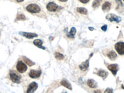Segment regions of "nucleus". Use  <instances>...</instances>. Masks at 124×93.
<instances>
[{
    "label": "nucleus",
    "mask_w": 124,
    "mask_h": 93,
    "mask_svg": "<svg viewBox=\"0 0 124 93\" xmlns=\"http://www.w3.org/2000/svg\"><path fill=\"white\" fill-rule=\"evenodd\" d=\"M111 4L109 2H106L102 6V10L104 12H107L111 9Z\"/></svg>",
    "instance_id": "nucleus-16"
},
{
    "label": "nucleus",
    "mask_w": 124,
    "mask_h": 93,
    "mask_svg": "<svg viewBox=\"0 0 124 93\" xmlns=\"http://www.w3.org/2000/svg\"><path fill=\"white\" fill-rule=\"evenodd\" d=\"M112 92H113V89L109 88H107L104 92V93H112Z\"/></svg>",
    "instance_id": "nucleus-26"
},
{
    "label": "nucleus",
    "mask_w": 124,
    "mask_h": 93,
    "mask_svg": "<svg viewBox=\"0 0 124 93\" xmlns=\"http://www.w3.org/2000/svg\"><path fill=\"white\" fill-rule=\"evenodd\" d=\"M116 3L120 6H123V4L122 2V0H116Z\"/></svg>",
    "instance_id": "nucleus-24"
},
{
    "label": "nucleus",
    "mask_w": 124,
    "mask_h": 93,
    "mask_svg": "<svg viewBox=\"0 0 124 93\" xmlns=\"http://www.w3.org/2000/svg\"><path fill=\"white\" fill-rule=\"evenodd\" d=\"M33 44L36 46L38 48L41 49H43V50H46V48L45 46H42L43 44V42L42 40L40 39H35L34 40Z\"/></svg>",
    "instance_id": "nucleus-13"
},
{
    "label": "nucleus",
    "mask_w": 124,
    "mask_h": 93,
    "mask_svg": "<svg viewBox=\"0 0 124 93\" xmlns=\"http://www.w3.org/2000/svg\"><path fill=\"white\" fill-rule=\"evenodd\" d=\"M23 61L25 62V63H26L27 65L29 66H33L35 65V63L34 62H33L31 60H30L28 58H27L25 56H23Z\"/></svg>",
    "instance_id": "nucleus-18"
},
{
    "label": "nucleus",
    "mask_w": 124,
    "mask_h": 93,
    "mask_svg": "<svg viewBox=\"0 0 124 93\" xmlns=\"http://www.w3.org/2000/svg\"><path fill=\"white\" fill-rule=\"evenodd\" d=\"M60 84L61 85H62L64 87L67 88L69 90H72V87L71 84L70 83V82L69 81L67 80V79L64 78L61 81Z\"/></svg>",
    "instance_id": "nucleus-11"
},
{
    "label": "nucleus",
    "mask_w": 124,
    "mask_h": 93,
    "mask_svg": "<svg viewBox=\"0 0 124 93\" xmlns=\"http://www.w3.org/2000/svg\"><path fill=\"white\" fill-rule=\"evenodd\" d=\"M26 10L31 13H38L40 11L41 8L38 5L31 4L26 7Z\"/></svg>",
    "instance_id": "nucleus-1"
},
{
    "label": "nucleus",
    "mask_w": 124,
    "mask_h": 93,
    "mask_svg": "<svg viewBox=\"0 0 124 93\" xmlns=\"http://www.w3.org/2000/svg\"><path fill=\"white\" fill-rule=\"evenodd\" d=\"M87 84L88 86L92 88H96L98 86L97 83L93 79H89L87 80Z\"/></svg>",
    "instance_id": "nucleus-15"
},
{
    "label": "nucleus",
    "mask_w": 124,
    "mask_h": 93,
    "mask_svg": "<svg viewBox=\"0 0 124 93\" xmlns=\"http://www.w3.org/2000/svg\"><path fill=\"white\" fill-rule=\"evenodd\" d=\"M115 50L118 54L120 55H124V43L119 42L116 43L115 45Z\"/></svg>",
    "instance_id": "nucleus-4"
},
{
    "label": "nucleus",
    "mask_w": 124,
    "mask_h": 93,
    "mask_svg": "<svg viewBox=\"0 0 124 93\" xmlns=\"http://www.w3.org/2000/svg\"><path fill=\"white\" fill-rule=\"evenodd\" d=\"M106 18L110 22L115 21L119 23L122 21V18L119 16H117L114 14H109L106 16Z\"/></svg>",
    "instance_id": "nucleus-3"
},
{
    "label": "nucleus",
    "mask_w": 124,
    "mask_h": 93,
    "mask_svg": "<svg viewBox=\"0 0 124 93\" xmlns=\"http://www.w3.org/2000/svg\"><path fill=\"white\" fill-rule=\"evenodd\" d=\"M59 1L62 2H66L68 0H58Z\"/></svg>",
    "instance_id": "nucleus-30"
},
{
    "label": "nucleus",
    "mask_w": 124,
    "mask_h": 93,
    "mask_svg": "<svg viewBox=\"0 0 124 93\" xmlns=\"http://www.w3.org/2000/svg\"><path fill=\"white\" fill-rule=\"evenodd\" d=\"M16 69L19 73H23L27 70L28 67L22 61H19L16 64Z\"/></svg>",
    "instance_id": "nucleus-2"
},
{
    "label": "nucleus",
    "mask_w": 124,
    "mask_h": 93,
    "mask_svg": "<svg viewBox=\"0 0 124 93\" xmlns=\"http://www.w3.org/2000/svg\"><path fill=\"white\" fill-rule=\"evenodd\" d=\"M55 57L56 59L58 60H62L64 58V56L63 54L58 52L55 53Z\"/></svg>",
    "instance_id": "nucleus-22"
},
{
    "label": "nucleus",
    "mask_w": 124,
    "mask_h": 93,
    "mask_svg": "<svg viewBox=\"0 0 124 93\" xmlns=\"http://www.w3.org/2000/svg\"><path fill=\"white\" fill-rule=\"evenodd\" d=\"M97 74L100 77L102 78L103 80H105L108 75V73L102 69H100L98 71Z\"/></svg>",
    "instance_id": "nucleus-14"
},
{
    "label": "nucleus",
    "mask_w": 124,
    "mask_h": 93,
    "mask_svg": "<svg viewBox=\"0 0 124 93\" xmlns=\"http://www.w3.org/2000/svg\"><path fill=\"white\" fill-rule=\"evenodd\" d=\"M38 88V84L35 82H33L29 85L26 92L28 93H34Z\"/></svg>",
    "instance_id": "nucleus-6"
},
{
    "label": "nucleus",
    "mask_w": 124,
    "mask_h": 93,
    "mask_svg": "<svg viewBox=\"0 0 124 93\" xmlns=\"http://www.w3.org/2000/svg\"><path fill=\"white\" fill-rule=\"evenodd\" d=\"M88 29H89V30L91 31H93L94 30V28H93V27H89L88 28Z\"/></svg>",
    "instance_id": "nucleus-28"
},
{
    "label": "nucleus",
    "mask_w": 124,
    "mask_h": 93,
    "mask_svg": "<svg viewBox=\"0 0 124 93\" xmlns=\"http://www.w3.org/2000/svg\"><path fill=\"white\" fill-rule=\"evenodd\" d=\"M19 34L28 39H33L34 38H37L38 36V34L36 33L25 32L21 31L19 32Z\"/></svg>",
    "instance_id": "nucleus-8"
},
{
    "label": "nucleus",
    "mask_w": 124,
    "mask_h": 93,
    "mask_svg": "<svg viewBox=\"0 0 124 93\" xmlns=\"http://www.w3.org/2000/svg\"><path fill=\"white\" fill-rule=\"evenodd\" d=\"M122 87L124 89V83L122 85Z\"/></svg>",
    "instance_id": "nucleus-31"
},
{
    "label": "nucleus",
    "mask_w": 124,
    "mask_h": 93,
    "mask_svg": "<svg viewBox=\"0 0 124 93\" xmlns=\"http://www.w3.org/2000/svg\"><path fill=\"white\" fill-rule=\"evenodd\" d=\"M102 0H95L93 2L92 6L93 8H95L100 6L102 2Z\"/></svg>",
    "instance_id": "nucleus-20"
},
{
    "label": "nucleus",
    "mask_w": 124,
    "mask_h": 93,
    "mask_svg": "<svg viewBox=\"0 0 124 93\" xmlns=\"http://www.w3.org/2000/svg\"><path fill=\"white\" fill-rule=\"evenodd\" d=\"M89 66V60H86L83 62L79 65V68L82 71H85L88 69Z\"/></svg>",
    "instance_id": "nucleus-12"
},
{
    "label": "nucleus",
    "mask_w": 124,
    "mask_h": 93,
    "mask_svg": "<svg viewBox=\"0 0 124 93\" xmlns=\"http://www.w3.org/2000/svg\"><path fill=\"white\" fill-rule=\"evenodd\" d=\"M108 68L109 70L111 71L114 76H115L119 70V66L116 64H112L108 66Z\"/></svg>",
    "instance_id": "nucleus-10"
},
{
    "label": "nucleus",
    "mask_w": 124,
    "mask_h": 93,
    "mask_svg": "<svg viewBox=\"0 0 124 93\" xmlns=\"http://www.w3.org/2000/svg\"><path fill=\"white\" fill-rule=\"evenodd\" d=\"M58 8V6L56 3L52 2L47 4L46 8L50 12H55Z\"/></svg>",
    "instance_id": "nucleus-9"
},
{
    "label": "nucleus",
    "mask_w": 124,
    "mask_h": 93,
    "mask_svg": "<svg viewBox=\"0 0 124 93\" xmlns=\"http://www.w3.org/2000/svg\"><path fill=\"white\" fill-rule=\"evenodd\" d=\"M77 11L79 13L81 14L86 15L87 14V10L86 8H77Z\"/></svg>",
    "instance_id": "nucleus-21"
},
{
    "label": "nucleus",
    "mask_w": 124,
    "mask_h": 93,
    "mask_svg": "<svg viewBox=\"0 0 124 93\" xmlns=\"http://www.w3.org/2000/svg\"><path fill=\"white\" fill-rule=\"evenodd\" d=\"M79 0L82 3L86 4L89 2L90 0Z\"/></svg>",
    "instance_id": "nucleus-27"
},
{
    "label": "nucleus",
    "mask_w": 124,
    "mask_h": 93,
    "mask_svg": "<svg viewBox=\"0 0 124 93\" xmlns=\"http://www.w3.org/2000/svg\"><path fill=\"white\" fill-rule=\"evenodd\" d=\"M42 73L41 70H31L29 73V77L31 78L36 79L40 76Z\"/></svg>",
    "instance_id": "nucleus-5"
},
{
    "label": "nucleus",
    "mask_w": 124,
    "mask_h": 93,
    "mask_svg": "<svg viewBox=\"0 0 124 93\" xmlns=\"http://www.w3.org/2000/svg\"><path fill=\"white\" fill-rule=\"evenodd\" d=\"M107 29V25H104L103 26L101 27V29L104 31V32H106Z\"/></svg>",
    "instance_id": "nucleus-25"
},
{
    "label": "nucleus",
    "mask_w": 124,
    "mask_h": 93,
    "mask_svg": "<svg viewBox=\"0 0 124 93\" xmlns=\"http://www.w3.org/2000/svg\"><path fill=\"white\" fill-rule=\"evenodd\" d=\"M117 55L114 51L112 50L108 54V57L111 60H114L116 58Z\"/></svg>",
    "instance_id": "nucleus-19"
},
{
    "label": "nucleus",
    "mask_w": 124,
    "mask_h": 93,
    "mask_svg": "<svg viewBox=\"0 0 124 93\" xmlns=\"http://www.w3.org/2000/svg\"><path fill=\"white\" fill-rule=\"evenodd\" d=\"M26 20V18L25 15L22 13L19 14L17 15L16 20L17 21H25Z\"/></svg>",
    "instance_id": "nucleus-23"
},
{
    "label": "nucleus",
    "mask_w": 124,
    "mask_h": 93,
    "mask_svg": "<svg viewBox=\"0 0 124 93\" xmlns=\"http://www.w3.org/2000/svg\"><path fill=\"white\" fill-rule=\"evenodd\" d=\"M123 1H124V0H123Z\"/></svg>",
    "instance_id": "nucleus-32"
},
{
    "label": "nucleus",
    "mask_w": 124,
    "mask_h": 93,
    "mask_svg": "<svg viewBox=\"0 0 124 93\" xmlns=\"http://www.w3.org/2000/svg\"><path fill=\"white\" fill-rule=\"evenodd\" d=\"M16 2H23V1H24V0H16Z\"/></svg>",
    "instance_id": "nucleus-29"
},
{
    "label": "nucleus",
    "mask_w": 124,
    "mask_h": 93,
    "mask_svg": "<svg viewBox=\"0 0 124 93\" xmlns=\"http://www.w3.org/2000/svg\"><path fill=\"white\" fill-rule=\"evenodd\" d=\"M76 29L75 27H72L71 29L70 32L67 34V36L70 38H74V36L76 33Z\"/></svg>",
    "instance_id": "nucleus-17"
},
{
    "label": "nucleus",
    "mask_w": 124,
    "mask_h": 93,
    "mask_svg": "<svg viewBox=\"0 0 124 93\" xmlns=\"http://www.w3.org/2000/svg\"><path fill=\"white\" fill-rule=\"evenodd\" d=\"M10 78L13 83L16 84H20L21 83V77L15 73H10Z\"/></svg>",
    "instance_id": "nucleus-7"
}]
</instances>
